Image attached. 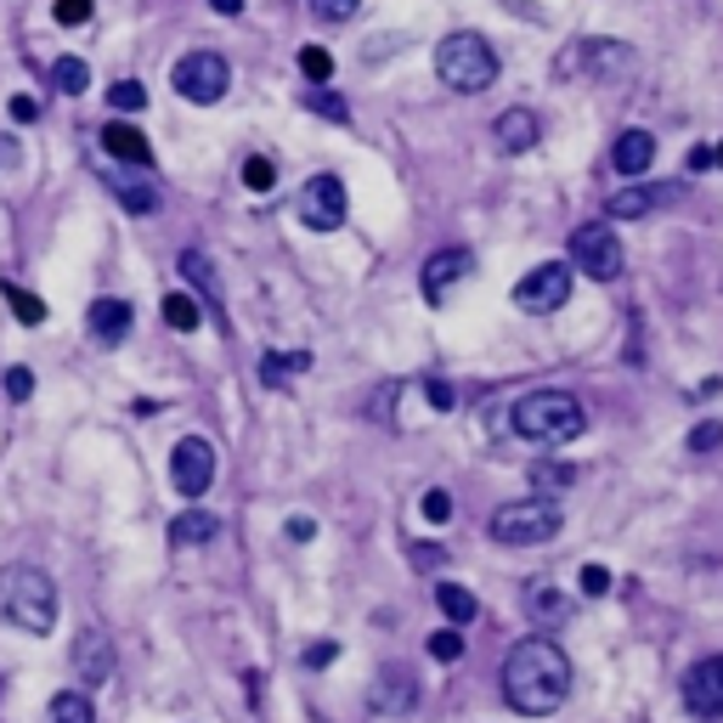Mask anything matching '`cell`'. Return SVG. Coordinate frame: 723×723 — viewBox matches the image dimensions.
<instances>
[{"instance_id":"6da1fadb","label":"cell","mask_w":723,"mask_h":723,"mask_svg":"<svg viewBox=\"0 0 723 723\" xmlns=\"http://www.w3.org/2000/svg\"><path fill=\"white\" fill-rule=\"evenodd\" d=\"M571 695V661L549 639H520L503 656V701L525 717H549Z\"/></svg>"},{"instance_id":"7a4b0ae2","label":"cell","mask_w":723,"mask_h":723,"mask_svg":"<svg viewBox=\"0 0 723 723\" xmlns=\"http://www.w3.org/2000/svg\"><path fill=\"white\" fill-rule=\"evenodd\" d=\"M0 621H12V628L45 639L57 628V583L29 560L0 565Z\"/></svg>"},{"instance_id":"3957f363","label":"cell","mask_w":723,"mask_h":723,"mask_svg":"<svg viewBox=\"0 0 723 723\" xmlns=\"http://www.w3.org/2000/svg\"><path fill=\"white\" fill-rule=\"evenodd\" d=\"M509 424H514V436L532 442V447H565V442H576L588 429V413L565 391H532V396L514 402Z\"/></svg>"},{"instance_id":"277c9868","label":"cell","mask_w":723,"mask_h":723,"mask_svg":"<svg viewBox=\"0 0 723 723\" xmlns=\"http://www.w3.org/2000/svg\"><path fill=\"white\" fill-rule=\"evenodd\" d=\"M436 74H442L447 91L475 96V91H487V85L498 79V52H492L480 34H447V40L436 45Z\"/></svg>"},{"instance_id":"5b68a950","label":"cell","mask_w":723,"mask_h":723,"mask_svg":"<svg viewBox=\"0 0 723 723\" xmlns=\"http://www.w3.org/2000/svg\"><path fill=\"white\" fill-rule=\"evenodd\" d=\"M560 503L554 498H520V503H503L492 509V538L503 549H538V543H554L560 538Z\"/></svg>"},{"instance_id":"8992f818","label":"cell","mask_w":723,"mask_h":723,"mask_svg":"<svg viewBox=\"0 0 723 723\" xmlns=\"http://www.w3.org/2000/svg\"><path fill=\"white\" fill-rule=\"evenodd\" d=\"M571 272H588V277H599V283L621 277V237H616L610 226H599V221L576 226V232H571Z\"/></svg>"},{"instance_id":"52a82bcc","label":"cell","mask_w":723,"mask_h":723,"mask_svg":"<svg viewBox=\"0 0 723 723\" xmlns=\"http://www.w3.org/2000/svg\"><path fill=\"white\" fill-rule=\"evenodd\" d=\"M176 91L187 96V103H221L226 96V85H232V68H226V57L221 52H187L181 63H176Z\"/></svg>"},{"instance_id":"ba28073f","label":"cell","mask_w":723,"mask_h":723,"mask_svg":"<svg viewBox=\"0 0 723 723\" xmlns=\"http://www.w3.org/2000/svg\"><path fill=\"white\" fill-rule=\"evenodd\" d=\"M295 210H300V226H311V232H333V226H345V210H351L345 181H340V176H311V181L300 187Z\"/></svg>"},{"instance_id":"9c48e42d","label":"cell","mask_w":723,"mask_h":723,"mask_svg":"<svg viewBox=\"0 0 723 723\" xmlns=\"http://www.w3.org/2000/svg\"><path fill=\"white\" fill-rule=\"evenodd\" d=\"M170 480L181 498H204L215 487V447L204 436H181L170 453Z\"/></svg>"},{"instance_id":"30bf717a","label":"cell","mask_w":723,"mask_h":723,"mask_svg":"<svg viewBox=\"0 0 723 723\" xmlns=\"http://www.w3.org/2000/svg\"><path fill=\"white\" fill-rule=\"evenodd\" d=\"M565 300H571V272H565L560 261H543L538 272H525V277L514 283V306L532 311V317H549V311H560Z\"/></svg>"},{"instance_id":"8fae6325","label":"cell","mask_w":723,"mask_h":723,"mask_svg":"<svg viewBox=\"0 0 723 723\" xmlns=\"http://www.w3.org/2000/svg\"><path fill=\"white\" fill-rule=\"evenodd\" d=\"M684 706L695 717H723V656H706L684 672Z\"/></svg>"},{"instance_id":"7c38bea8","label":"cell","mask_w":723,"mask_h":723,"mask_svg":"<svg viewBox=\"0 0 723 723\" xmlns=\"http://www.w3.org/2000/svg\"><path fill=\"white\" fill-rule=\"evenodd\" d=\"M469 272H475V255H469V249L429 255V261H424V277H418V283H424V300H429V306H447V295H453Z\"/></svg>"},{"instance_id":"4fadbf2b","label":"cell","mask_w":723,"mask_h":723,"mask_svg":"<svg viewBox=\"0 0 723 723\" xmlns=\"http://www.w3.org/2000/svg\"><path fill=\"white\" fill-rule=\"evenodd\" d=\"M74 672H79L91 690L114 679V639H108L103 628H85V634L74 639Z\"/></svg>"},{"instance_id":"5bb4252c","label":"cell","mask_w":723,"mask_h":723,"mask_svg":"<svg viewBox=\"0 0 723 723\" xmlns=\"http://www.w3.org/2000/svg\"><path fill=\"white\" fill-rule=\"evenodd\" d=\"M672 199H679V187L634 181V187L610 192V221H639V215H650V210H661V204H672Z\"/></svg>"},{"instance_id":"9a60e30c","label":"cell","mask_w":723,"mask_h":723,"mask_svg":"<svg viewBox=\"0 0 723 723\" xmlns=\"http://www.w3.org/2000/svg\"><path fill=\"white\" fill-rule=\"evenodd\" d=\"M413 701H418V679H413V672L407 667H384L379 672V684L368 690V706L373 712H413Z\"/></svg>"},{"instance_id":"2e32d148","label":"cell","mask_w":723,"mask_h":723,"mask_svg":"<svg viewBox=\"0 0 723 723\" xmlns=\"http://www.w3.org/2000/svg\"><path fill=\"white\" fill-rule=\"evenodd\" d=\"M650 164H656V136H650V130H621L616 148H610V170L634 181V176H645Z\"/></svg>"},{"instance_id":"e0dca14e","label":"cell","mask_w":723,"mask_h":723,"mask_svg":"<svg viewBox=\"0 0 723 723\" xmlns=\"http://www.w3.org/2000/svg\"><path fill=\"white\" fill-rule=\"evenodd\" d=\"M492 136H498V148H503V153H532V148H538V136H543V119H538L532 108H509V114L498 119Z\"/></svg>"},{"instance_id":"ac0fdd59","label":"cell","mask_w":723,"mask_h":723,"mask_svg":"<svg viewBox=\"0 0 723 723\" xmlns=\"http://www.w3.org/2000/svg\"><path fill=\"white\" fill-rule=\"evenodd\" d=\"M85 322H91V340L96 345H119L125 333H130V300H96L85 311Z\"/></svg>"},{"instance_id":"d6986e66","label":"cell","mask_w":723,"mask_h":723,"mask_svg":"<svg viewBox=\"0 0 723 723\" xmlns=\"http://www.w3.org/2000/svg\"><path fill=\"white\" fill-rule=\"evenodd\" d=\"M103 153H108V159H125V164H153L148 136H141L136 125H119V119L103 125Z\"/></svg>"},{"instance_id":"ffe728a7","label":"cell","mask_w":723,"mask_h":723,"mask_svg":"<svg viewBox=\"0 0 723 723\" xmlns=\"http://www.w3.org/2000/svg\"><path fill=\"white\" fill-rule=\"evenodd\" d=\"M221 538V520L210 514V509H181L176 520H170V543L176 549H204V543H215Z\"/></svg>"},{"instance_id":"44dd1931","label":"cell","mask_w":723,"mask_h":723,"mask_svg":"<svg viewBox=\"0 0 723 723\" xmlns=\"http://www.w3.org/2000/svg\"><path fill=\"white\" fill-rule=\"evenodd\" d=\"M525 610H532V621H543V628H554V621L571 616L565 605V588H554L549 576H538V583H525Z\"/></svg>"},{"instance_id":"7402d4cb","label":"cell","mask_w":723,"mask_h":723,"mask_svg":"<svg viewBox=\"0 0 723 723\" xmlns=\"http://www.w3.org/2000/svg\"><path fill=\"white\" fill-rule=\"evenodd\" d=\"M571 480H576V469L565 458H538L532 464V498H565Z\"/></svg>"},{"instance_id":"603a6c76","label":"cell","mask_w":723,"mask_h":723,"mask_svg":"<svg viewBox=\"0 0 723 723\" xmlns=\"http://www.w3.org/2000/svg\"><path fill=\"white\" fill-rule=\"evenodd\" d=\"M181 277H187L192 288H204V295H210V306L221 311V283H215V266H210L199 249H187V255H181Z\"/></svg>"},{"instance_id":"cb8c5ba5","label":"cell","mask_w":723,"mask_h":723,"mask_svg":"<svg viewBox=\"0 0 723 723\" xmlns=\"http://www.w3.org/2000/svg\"><path fill=\"white\" fill-rule=\"evenodd\" d=\"M52 723H96V706L85 690H57L52 695Z\"/></svg>"},{"instance_id":"d4e9b609","label":"cell","mask_w":723,"mask_h":723,"mask_svg":"<svg viewBox=\"0 0 723 723\" xmlns=\"http://www.w3.org/2000/svg\"><path fill=\"white\" fill-rule=\"evenodd\" d=\"M306 368H311L306 351H295V357H288V351H266V357H261V379H266V384H288V379L306 373Z\"/></svg>"},{"instance_id":"484cf974","label":"cell","mask_w":723,"mask_h":723,"mask_svg":"<svg viewBox=\"0 0 723 723\" xmlns=\"http://www.w3.org/2000/svg\"><path fill=\"white\" fill-rule=\"evenodd\" d=\"M0 295H7V306H12V317H18L23 328H40V322H45V300H40V295H29V288H18V283H0Z\"/></svg>"},{"instance_id":"4316f807","label":"cell","mask_w":723,"mask_h":723,"mask_svg":"<svg viewBox=\"0 0 723 723\" xmlns=\"http://www.w3.org/2000/svg\"><path fill=\"white\" fill-rule=\"evenodd\" d=\"M436 605H442V616L453 621V628H458V621H475V594H469L464 583H442V588H436Z\"/></svg>"},{"instance_id":"83f0119b","label":"cell","mask_w":723,"mask_h":723,"mask_svg":"<svg viewBox=\"0 0 723 723\" xmlns=\"http://www.w3.org/2000/svg\"><path fill=\"white\" fill-rule=\"evenodd\" d=\"M114 192H119V204L130 215H153L159 210V187L153 181H114Z\"/></svg>"},{"instance_id":"f1b7e54d","label":"cell","mask_w":723,"mask_h":723,"mask_svg":"<svg viewBox=\"0 0 723 723\" xmlns=\"http://www.w3.org/2000/svg\"><path fill=\"white\" fill-rule=\"evenodd\" d=\"M52 85H57L63 96H79V91L91 85V63H85V57H57V63H52Z\"/></svg>"},{"instance_id":"f546056e","label":"cell","mask_w":723,"mask_h":723,"mask_svg":"<svg viewBox=\"0 0 723 723\" xmlns=\"http://www.w3.org/2000/svg\"><path fill=\"white\" fill-rule=\"evenodd\" d=\"M164 322H170L176 333H192V328L204 322V311H199V300H187V295H170V300H164Z\"/></svg>"},{"instance_id":"4dcf8cb0","label":"cell","mask_w":723,"mask_h":723,"mask_svg":"<svg viewBox=\"0 0 723 723\" xmlns=\"http://www.w3.org/2000/svg\"><path fill=\"white\" fill-rule=\"evenodd\" d=\"M306 108H311V114H322V119H333V125H345V119H351L345 96H333V91H322V85H311V91H306Z\"/></svg>"},{"instance_id":"1f68e13d","label":"cell","mask_w":723,"mask_h":723,"mask_svg":"<svg viewBox=\"0 0 723 723\" xmlns=\"http://www.w3.org/2000/svg\"><path fill=\"white\" fill-rule=\"evenodd\" d=\"M244 187H249V192H272V187H277V164H272L266 153H249V159H244Z\"/></svg>"},{"instance_id":"d6a6232c","label":"cell","mask_w":723,"mask_h":723,"mask_svg":"<svg viewBox=\"0 0 723 723\" xmlns=\"http://www.w3.org/2000/svg\"><path fill=\"white\" fill-rule=\"evenodd\" d=\"M108 103L125 108V114H141V108H148V85H141V79H119V85L108 91Z\"/></svg>"},{"instance_id":"836d02e7","label":"cell","mask_w":723,"mask_h":723,"mask_svg":"<svg viewBox=\"0 0 723 723\" xmlns=\"http://www.w3.org/2000/svg\"><path fill=\"white\" fill-rule=\"evenodd\" d=\"M300 74H306L311 85H322V79L333 74V57L322 52V45H306V52H300Z\"/></svg>"},{"instance_id":"e575fe53","label":"cell","mask_w":723,"mask_h":723,"mask_svg":"<svg viewBox=\"0 0 723 723\" xmlns=\"http://www.w3.org/2000/svg\"><path fill=\"white\" fill-rule=\"evenodd\" d=\"M91 12H96V0H57V7H52V18H57L63 29H79V23H91Z\"/></svg>"},{"instance_id":"d590c367","label":"cell","mask_w":723,"mask_h":723,"mask_svg":"<svg viewBox=\"0 0 723 723\" xmlns=\"http://www.w3.org/2000/svg\"><path fill=\"white\" fill-rule=\"evenodd\" d=\"M418 514H424L429 525H447V520H453V498H447L442 487H436V492H424V498H418Z\"/></svg>"},{"instance_id":"8d00e7d4","label":"cell","mask_w":723,"mask_h":723,"mask_svg":"<svg viewBox=\"0 0 723 723\" xmlns=\"http://www.w3.org/2000/svg\"><path fill=\"white\" fill-rule=\"evenodd\" d=\"M429 656H436V661H458V656H464V634H458V628L429 634Z\"/></svg>"},{"instance_id":"74e56055","label":"cell","mask_w":723,"mask_h":723,"mask_svg":"<svg viewBox=\"0 0 723 723\" xmlns=\"http://www.w3.org/2000/svg\"><path fill=\"white\" fill-rule=\"evenodd\" d=\"M357 7H362V0H311V12H317L322 23H351Z\"/></svg>"},{"instance_id":"f35d334b","label":"cell","mask_w":723,"mask_h":723,"mask_svg":"<svg viewBox=\"0 0 723 723\" xmlns=\"http://www.w3.org/2000/svg\"><path fill=\"white\" fill-rule=\"evenodd\" d=\"M576 583H583L588 599H599V594H610V571H605V565H583V576H576Z\"/></svg>"},{"instance_id":"ab89813d","label":"cell","mask_w":723,"mask_h":723,"mask_svg":"<svg viewBox=\"0 0 723 723\" xmlns=\"http://www.w3.org/2000/svg\"><path fill=\"white\" fill-rule=\"evenodd\" d=\"M712 447H723V424H695L690 429V453H712Z\"/></svg>"},{"instance_id":"60d3db41","label":"cell","mask_w":723,"mask_h":723,"mask_svg":"<svg viewBox=\"0 0 723 723\" xmlns=\"http://www.w3.org/2000/svg\"><path fill=\"white\" fill-rule=\"evenodd\" d=\"M424 402L436 413H453V384L447 379H424Z\"/></svg>"},{"instance_id":"b9f144b4","label":"cell","mask_w":723,"mask_h":723,"mask_svg":"<svg viewBox=\"0 0 723 723\" xmlns=\"http://www.w3.org/2000/svg\"><path fill=\"white\" fill-rule=\"evenodd\" d=\"M7 396H12V402H29V396H34V373H29V368H12V373H7Z\"/></svg>"},{"instance_id":"7bdbcfd3","label":"cell","mask_w":723,"mask_h":723,"mask_svg":"<svg viewBox=\"0 0 723 723\" xmlns=\"http://www.w3.org/2000/svg\"><path fill=\"white\" fill-rule=\"evenodd\" d=\"M283 532H288V543H311V538H317V520H311V514H288Z\"/></svg>"},{"instance_id":"ee69618b","label":"cell","mask_w":723,"mask_h":723,"mask_svg":"<svg viewBox=\"0 0 723 723\" xmlns=\"http://www.w3.org/2000/svg\"><path fill=\"white\" fill-rule=\"evenodd\" d=\"M333 656H340V645H333V639H322V645H311V650H306V667H328Z\"/></svg>"},{"instance_id":"f6af8a7d","label":"cell","mask_w":723,"mask_h":723,"mask_svg":"<svg viewBox=\"0 0 723 723\" xmlns=\"http://www.w3.org/2000/svg\"><path fill=\"white\" fill-rule=\"evenodd\" d=\"M12 119H18V125L40 119V103H34V96H12Z\"/></svg>"},{"instance_id":"bcb514c9","label":"cell","mask_w":723,"mask_h":723,"mask_svg":"<svg viewBox=\"0 0 723 723\" xmlns=\"http://www.w3.org/2000/svg\"><path fill=\"white\" fill-rule=\"evenodd\" d=\"M690 170H695V176L712 170V148H690Z\"/></svg>"},{"instance_id":"7dc6e473","label":"cell","mask_w":723,"mask_h":723,"mask_svg":"<svg viewBox=\"0 0 723 723\" xmlns=\"http://www.w3.org/2000/svg\"><path fill=\"white\" fill-rule=\"evenodd\" d=\"M442 560H447L442 549H413V565H442Z\"/></svg>"},{"instance_id":"c3c4849f","label":"cell","mask_w":723,"mask_h":723,"mask_svg":"<svg viewBox=\"0 0 723 723\" xmlns=\"http://www.w3.org/2000/svg\"><path fill=\"white\" fill-rule=\"evenodd\" d=\"M215 12H221V18H237V12H244V0H215Z\"/></svg>"},{"instance_id":"681fc988","label":"cell","mask_w":723,"mask_h":723,"mask_svg":"<svg viewBox=\"0 0 723 723\" xmlns=\"http://www.w3.org/2000/svg\"><path fill=\"white\" fill-rule=\"evenodd\" d=\"M712 159H717V164H723V148H717V153H712Z\"/></svg>"}]
</instances>
